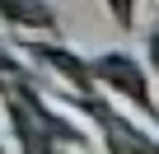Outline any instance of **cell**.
Segmentation results:
<instances>
[{
	"mask_svg": "<svg viewBox=\"0 0 159 154\" xmlns=\"http://www.w3.org/2000/svg\"><path fill=\"white\" fill-rule=\"evenodd\" d=\"M89 75H94V80H103V84H112V89H122L136 108H150V117L159 121V108L150 103V89H145V70H140V61L112 51V56H98V61L89 65Z\"/></svg>",
	"mask_w": 159,
	"mask_h": 154,
	"instance_id": "obj_1",
	"label": "cell"
},
{
	"mask_svg": "<svg viewBox=\"0 0 159 154\" xmlns=\"http://www.w3.org/2000/svg\"><path fill=\"white\" fill-rule=\"evenodd\" d=\"M0 19H10V24H38V28L56 24V14L42 5V0H0Z\"/></svg>",
	"mask_w": 159,
	"mask_h": 154,
	"instance_id": "obj_2",
	"label": "cell"
},
{
	"mask_svg": "<svg viewBox=\"0 0 159 154\" xmlns=\"http://www.w3.org/2000/svg\"><path fill=\"white\" fill-rule=\"evenodd\" d=\"M112 5V19H117V28H131V10H136V0H108Z\"/></svg>",
	"mask_w": 159,
	"mask_h": 154,
	"instance_id": "obj_3",
	"label": "cell"
},
{
	"mask_svg": "<svg viewBox=\"0 0 159 154\" xmlns=\"http://www.w3.org/2000/svg\"><path fill=\"white\" fill-rule=\"evenodd\" d=\"M150 65H154V70H159V28H154V33H150Z\"/></svg>",
	"mask_w": 159,
	"mask_h": 154,
	"instance_id": "obj_4",
	"label": "cell"
},
{
	"mask_svg": "<svg viewBox=\"0 0 159 154\" xmlns=\"http://www.w3.org/2000/svg\"><path fill=\"white\" fill-rule=\"evenodd\" d=\"M0 154H5V149H0Z\"/></svg>",
	"mask_w": 159,
	"mask_h": 154,
	"instance_id": "obj_5",
	"label": "cell"
}]
</instances>
